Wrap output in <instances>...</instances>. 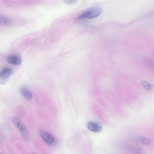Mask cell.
<instances>
[{"label": "cell", "mask_w": 154, "mask_h": 154, "mask_svg": "<svg viewBox=\"0 0 154 154\" xmlns=\"http://www.w3.org/2000/svg\"><path fill=\"white\" fill-rule=\"evenodd\" d=\"M11 121L14 125L20 131L22 136L26 139L29 137V133L24 124L17 117H13Z\"/></svg>", "instance_id": "cell-3"}, {"label": "cell", "mask_w": 154, "mask_h": 154, "mask_svg": "<svg viewBox=\"0 0 154 154\" xmlns=\"http://www.w3.org/2000/svg\"></svg>", "instance_id": "cell-14"}, {"label": "cell", "mask_w": 154, "mask_h": 154, "mask_svg": "<svg viewBox=\"0 0 154 154\" xmlns=\"http://www.w3.org/2000/svg\"><path fill=\"white\" fill-rule=\"evenodd\" d=\"M141 84L147 90H151L153 87V85L146 81H142Z\"/></svg>", "instance_id": "cell-11"}, {"label": "cell", "mask_w": 154, "mask_h": 154, "mask_svg": "<svg viewBox=\"0 0 154 154\" xmlns=\"http://www.w3.org/2000/svg\"></svg>", "instance_id": "cell-13"}, {"label": "cell", "mask_w": 154, "mask_h": 154, "mask_svg": "<svg viewBox=\"0 0 154 154\" xmlns=\"http://www.w3.org/2000/svg\"><path fill=\"white\" fill-rule=\"evenodd\" d=\"M11 23V20L9 18L0 15V25H8Z\"/></svg>", "instance_id": "cell-9"}, {"label": "cell", "mask_w": 154, "mask_h": 154, "mask_svg": "<svg viewBox=\"0 0 154 154\" xmlns=\"http://www.w3.org/2000/svg\"><path fill=\"white\" fill-rule=\"evenodd\" d=\"M102 11V8L100 7H91L81 14L78 17V19L94 18L99 16Z\"/></svg>", "instance_id": "cell-1"}, {"label": "cell", "mask_w": 154, "mask_h": 154, "mask_svg": "<svg viewBox=\"0 0 154 154\" xmlns=\"http://www.w3.org/2000/svg\"><path fill=\"white\" fill-rule=\"evenodd\" d=\"M7 61L10 64L14 65L20 64L21 63V59L17 55H11L8 57L6 59Z\"/></svg>", "instance_id": "cell-7"}, {"label": "cell", "mask_w": 154, "mask_h": 154, "mask_svg": "<svg viewBox=\"0 0 154 154\" xmlns=\"http://www.w3.org/2000/svg\"><path fill=\"white\" fill-rule=\"evenodd\" d=\"M21 95L28 101H30L33 98V96L30 91L26 87L22 86L21 87Z\"/></svg>", "instance_id": "cell-6"}, {"label": "cell", "mask_w": 154, "mask_h": 154, "mask_svg": "<svg viewBox=\"0 0 154 154\" xmlns=\"http://www.w3.org/2000/svg\"><path fill=\"white\" fill-rule=\"evenodd\" d=\"M12 72L11 69L8 68L3 69L0 72V83L5 84L8 81Z\"/></svg>", "instance_id": "cell-4"}, {"label": "cell", "mask_w": 154, "mask_h": 154, "mask_svg": "<svg viewBox=\"0 0 154 154\" xmlns=\"http://www.w3.org/2000/svg\"><path fill=\"white\" fill-rule=\"evenodd\" d=\"M130 149L134 154H144V150L140 147L132 146Z\"/></svg>", "instance_id": "cell-8"}, {"label": "cell", "mask_w": 154, "mask_h": 154, "mask_svg": "<svg viewBox=\"0 0 154 154\" xmlns=\"http://www.w3.org/2000/svg\"><path fill=\"white\" fill-rule=\"evenodd\" d=\"M88 130L94 132L98 133L103 129V125L100 122H89L87 125Z\"/></svg>", "instance_id": "cell-5"}, {"label": "cell", "mask_w": 154, "mask_h": 154, "mask_svg": "<svg viewBox=\"0 0 154 154\" xmlns=\"http://www.w3.org/2000/svg\"><path fill=\"white\" fill-rule=\"evenodd\" d=\"M75 0H66L65 2L69 4H72L75 3L76 2Z\"/></svg>", "instance_id": "cell-12"}, {"label": "cell", "mask_w": 154, "mask_h": 154, "mask_svg": "<svg viewBox=\"0 0 154 154\" xmlns=\"http://www.w3.org/2000/svg\"><path fill=\"white\" fill-rule=\"evenodd\" d=\"M139 140L140 142L146 145L149 144L151 142L150 139L146 137H141L139 139Z\"/></svg>", "instance_id": "cell-10"}, {"label": "cell", "mask_w": 154, "mask_h": 154, "mask_svg": "<svg viewBox=\"0 0 154 154\" xmlns=\"http://www.w3.org/2000/svg\"><path fill=\"white\" fill-rule=\"evenodd\" d=\"M39 133L40 137L47 145L53 147L57 146V140L48 131L42 129L39 131Z\"/></svg>", "instance_id": "cell-2"}]
</instances>
